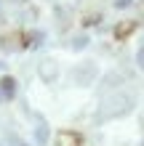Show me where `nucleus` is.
<instances>
[{"label":"nucleus","mask_w":144,"mask_h":146,"mask_svg":"<svg viewBox=\"0 0 144 146\" xmlns=\"http://www.w3.org/2000/svg\"><path fill=\"white\" fill-rule=\"evenodd\" d=\"M139 64H141V66H144V48H141V50H139Z\"/></svg>","instance_id":"1"}]
</instances>
